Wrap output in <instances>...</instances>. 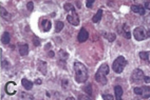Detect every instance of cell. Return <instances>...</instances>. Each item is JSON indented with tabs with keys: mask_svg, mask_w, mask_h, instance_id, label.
Instances as JSON below:
<instances>
[{
	"mask_svg": "<svg viewBox=\"0 0 150 100\" xmlns=\"http://www.w3.org/2000/svg\"><path fill=\"white\" fill-rule=\"evenodd\" d=\"M74 73H75V79L76 81L79 83H84L87 81L88 79V71H87V68L81 62H74Z\"/></svg>",
	"mask_w": 150,
	"mask_h": 100,
	"instance_id": "1",
	"label": "cell"
},
{
	"mask_svg": "<svg viewBox=\"0 0 150 100\" xmlns=\"http://www.w3.org/2000/svg\"><path fill=\"white\" fill-rule=\"evenodd\" d=\"M109 74V65L107 63L101 64L98 68V71L95 74V80L98 83L103 86L107 84V75Z\"/></svg>",
	"mask_w": 150,
	"mask_h": 100,
	"instance_id": "2",
	"label": "cell"
},
{
	"mask_svg": "<svg viewBox=\"0 0 150 100\" xmlns=\"http://www.w3.org/2000/svg\"><path fill=\"white\" fill-rule=\"evenodd\" d=\"M126 65H127V60H126L123 56H118L117 58L113 61L112 68L115 73L121 74L122 72L124 71V68Z\"/></svg>",
	"mask_w": 150,
	"mask_h": 100,
	"instance_id": "3",
	"label": "cell"
},
{
	"mask_svg": "<svg viewBox=\"0 0 150 100\" xmlns=\"http://www.w3.org/2000/svg\"><path fill=\"white\" fill-rule=\"evenodd\" d=\"M133 36H134V38H135L138 41H142V40L147 38V31L143 27H136V29H134V31H133Z\"/></svg>",
	"mask_w": 150,
	"mask_h": 100,
	"instance_id": "4",
	"label": "cell"
},
{
	"mask_svg": "<svg viewBox=\"0 0 150 100\" xmlns=\"http://www.w3.org/2000/svg\"><path fill=\"white\" fill-rule=\"evenodd\" d=\"M133 92L136 95H140L143 98H149L150 97V86H138L134 88Z\"/></svg>",
	"mask_w": 150,
	"mask_h": 100,
	"instance_id": "5",
	"label": "cell"
},
{
	"mask_svg": "<svg viewBox=\"0 0 150 100\" xmlns=\"http://www.w3.org/2000/svg\"><path fill=\"white\" fill-rule=\"evenodd\" d=\"M131 78H132L133 82L140 83L145 80V74H144V72L142 71V70H140V68H135V70L132 72Z\"/></svg>",
	"mask_w": 150,
	"mask_h": 100,
	"instance_id": "6",
	"label": "cell"
},
{
	"mask_svg": "<svg viewBox=\"0 0 150 100\" xmlns=\"http://www.w3.org/2000/svg\"><path fill=\"white\" fill-rule=\"evenodd\" d=\"M67 20L69 21L72 25H75V27L79 24V18H78V15L76 14L75 11L69 12V14H68V16H67Z\"/></svg>",
	"mask_w": 150,
	"mask_h": 100,
	"instance_id": "7",
	"label": "cell"
},
{
	"mask_svg": "<svg viewBox=\"0 0 150 100\" xmlns=\"http://www.w3.org/2000/svg\"><path fill=\"white\" fill-rule=\"evenodd\" d=\"M89 37V33L87 32L86 29H81L78 33V36H77V39L79 42H85L87 41V39Z\"/></svg>",
	"mask_w": 150,
	"mask_h": 100,
	"instance_id": "8",
	"label": "cell"
},
{
	"mask_svg": "<svg viewBox=\"0 0 150 100\" xmlns=\"http://www.w3.org/2000/svg\"><path fill=\"white\" fill-rule=\"evenodd\" d=\"M15 88H16V83L13 81L6 83V92L8 95H14L15 94Z\"/></svg>",
	"mask_w": 150,
	"mask_h": 100,
	"instance_id": "9",
	"label": "cell"
},
{
	"mask_svg": "<svg viewBox=\"0 0 150 100\" xmlns=\"http://www.w3.org/2000/svg\"><path fill=\"white\" fill-rule=\"evenodd\" d=\"M51 21L48 20V19H43L41 21V29H42L43 32H49L50 29H51Z\"/></svg>",
	"mask_w": 150,
	"mask_h": 100,
	"instance_id": "10",
	"label": "cell"
},
{
	"mask_svg": "<svg viewBox=\"0 0 150 100\" xmlns=\"http://www.w3.org/2000/svg\"><path fill=\"white\" fill-rule=\"evenodd\" d=\"M131 11L134 12V13H136V14H139V15H144L145 14L144 6L139 5V4H135V5L131 6Z\"/></svg>",
	"mask_w": 150,
	"mask_h": 100,
	"instance_id": "11",
	"label": "cell"
},
{
	"mask_svg": "<svg viewBox=\"0 0 150 100\" xmlns=\"http://www.w3.org/2000/svg\"><path fill=\"white\" fill-rule=\"evenodd\" d=\"M21 83H22V86L24 88H26V91H30V90H32V88H33V82H31L30 80L26 79V78H23V79L21 80Z\"/></svg>",
	"mask_w": 150,
	"mask_h": 100,
	"instance_id": "12",
	"label": "cell"
},
{
	"mask_svg": "<svg viewBox=\"0 0 150 100\" xmlns=\"http://www.w3.org/2000/svg\"><path fill=\"white\" fill-rule=\"evenodd\" d=\"M19 54L21 56H26L29 54V45L28 44H22L19 47Z\"/></svg>",
	"mask_w": 150,
	"mask_h": 100,
	"instance_id": "13",
	"label": "cell"
},
{
	"mask_svg": "<svg viewBox=\"0 0 150 100\" xmlns=\"http://www.w3.org/2000/svg\"><path fill=\"white\" fill-rule=\"evenodd\" d=\"M114 92H115V98L116 100H121L122 99V96H123V88H121L119 86H116L114 88Z\"/></svg>",
	"mask_w": 150,
	"mask_h": 100,
	"instance_id": "14",
	"label": "cell"
},
{
	"mask_svg": "<svg viewBox=\"0 0 150 100\" xmlns=\"http://www.w3.org/2000/svg\"><path fill=\"white\" fill-rule=\"evenodd\" d=\"M140 58L142 60L150 63V52H141L140 53Z\"/></svg>",
	"mask_w": 150,
	"mask_h": 100,
	"instance_id": "15",
	"label": "cell"
},
{
	"mask_svg": "<svg viewBox=\"0 0 150 100\" xmlns=\"http://www.w3.org/2000/svg\"><path fill=\"white\" fill-rule=\"evenodd\" d=\"M101 16H103V10H98L97 13H96V14L93 16L92 21L94 22V23H96V22H98V21L101 19Z\"/></svg>",
	"mask_w": 150,
	"mask_h": 100,
	"instance_id": "16",
	"label": "cell"
},
{
	"mask_svg": "<svg viewBox=\"0 0 150 100\" xmlns=\"http://www.w3.org/2000/svg\"><path fill=\"white\" fill-rule=\"evenodd\" d=\"M10 40H11V37H10V34L8 32L3 33L2 34V37H1V42L4 44H8L10 43Z\"/></svg>",
	"mask_w": 150,
	"mask_h": 100,
	"instance_id": "17",
	"label": "cell"
},
{
	"mask_svg": "<svg viewBox=\"0 0 150 100\" xmlns=\"http://www.w3.org/2000/svg\"><path fill=\"white\" fill-rule=\"evenodd\" d=\"M38 64H39L38 70L41 71V72H42V74L46 75V74H47V63H46V62H43V61H39V62H38Z\"/></svg>",
	"mask_w": 150,
	"mask_h": 100,
	"instance_id": "18",
	"label": "cell"
},
{
	"mask_svg": "<svg viewBox=\"0 0 150 100\" xmlns=\"http://www.w3.org/2000/svg\"><path fill=\"white\" fill-rule=\"evenodd\" d=\"M123 35H124L125 38H127V39L131 38V33L129 32V27H128V25H126V24H124V33H123Z\"/></svg>",
	"mask_w": 150,
	"mask_h": 100,
	"instance_id": "19",
	"label": "cell"
},
{
	"mask_svg": "<svg viewBox=\"0 0 150 100\" xmlns=\"http://www.w3.org/2000/svg\"><path fill=\"white\" fill-rule=\"evenodd\" d=\"M63 29H64V22L56 21V24H55V31H56V33H59Z\"/></svg>",
	"mask_w": 150,
	"mask_h": 100,
	"instance_id": "20",
	"label": "cell"
},
{
	"mask_svg": "<svg viewBox=\"0 0 150 100\" xmlns=\"http://www.w3.org/2000/svg\"><path fill=\"white\" fill-rule=\"evenodd\" d=\"M105 38L106 39H108L110 42H113L114 40H115V38H116V35L115 34H113V33H109V34H105Z\"/></svg>",
	"mask_w": 150,
	"mask_h": 100,
	"instance_id": "21",
	"label": "cell"
},
{
	"mask_svg": "<svg viewBox=\"0 0 150 100\" xmlns=\"http://www.w3.org/2000/svg\"><path fill=\"white\" fill-rule=\"evenodd\" d=\"M64 8L67 12H72V11H75V8L73 6V4H71V3H66V4L64 5Z\"/></svg>",
	"mask_w": 150,
	"mask_h": 100,
	"instance_id": "22",
	"label": "cell"
},
{
	"mask_svg": "<svg viewBox=\"0 0 150 100\" xmlns=\"http://www.w3.org/2000/svg\"><path fill=\"white\" fill-rule=\"evenodd\" d=\"M84 91L86 92L89 96H91V95H92V88H91V84H87V86L84 88Z\"/></svg>",
	"mask_w": 150,
	"mask_h": 100,
	"instance_id": "23",
	"label": "cell"
},
{
	"mask_svg": "<svg viewBox=\"0 0 150 100\" xmlns=\"http://www.w3.org/2000/svg\"><path fill=\"white\" fill-rule=\"evenodd\" d=\"M59 56H60L61 60H67V58H68V54H67L64 50H60L59 51Z\"/></svg>",
	"mask_w": 150,
	"mask_h": 100,
	"instance_id": "24",
	"label": "cell"
},
{
	"mask_svg": "<svg viewBox=\"0 0 150 100\" xmlns=\"http://www.w3.org/2000/svg\"><path fill=\"white\" fill-rule=\"evenodd\" d=\"M33 43H34L35 47H39V45H40V40L38 39V37L33 36Z\"/></svg>",
	"mask_w": 150,
	"mask_h": 100,
	"instance_id": "25",
	"label": "cell"
},
{
	"mask_svg": "<svg viewBox=\"0 0 150 100\" xmlns=\"http://www.w3.org/2000/svg\"><path fill=\"white\" fill-rule=\"evenodd\" d=\"M95 0H86V5L87 8H91L93 5V3H94Z\"/></svg>",
	"mask_w": 150,
	"mask_h": 100,
	"instance_id": "26",
	"label": "cell"
},
{
	"mask_svg": "<svg viewBox=\"0 0 150 100\" xmlns=\"http://www.w3.org/2000/svg\"><path fill=\"white\" fill-rule=\"evenodd\" d=\"M103 99H110V100H113L114 97L111 96V95H103Z\"/></svg>",
	"mask_w": 150,
	"mask_h": 100,
	"instance_id": "27",
	"label": "cell"
},
{
	"mask_svg": "<svg viewBox=\"0 0 150 100\" xmlns=\"http://www.w3.org/2000/svg\"><path fill=\"white\" fill-rule=\"evenodd\" d=\"M26 8H28V10H29V11H32V10L34 9V4H33V2H29V3H28Z\"/></svg>",
	"mask_w": 150,
	"mask_h": 100,
	"instance_id": "28",
	"label": "cell"
},
{
	"mask_svg": "<svg viewBox=\"0 0 150 100\" xmlns=\"http://www.w3.org/2000/svg\"><path fill=\"white\" fill-rule=\"evenodd\" d=\"M145 9H147L150 11V1H146L145 2Z\"/></svg>",
	"mask_w": 150,
	"mask_h": 100,
	"instance_id": "29",
	"label": "cell"
},
{
	"mask_svg": "<svg viewBox=\"0 0 150 100\" xmlns=\"http://www.w3.org/2000/svg\"><path fill=\"white\" fill-rule=\"evenodd\" d=\"M144 82H145V83H149V82H150V77L145 76V80H144Z\"/></svg>",
	"mask_w": 150,
	"mask_h": 100,
	"instance_id": "30",
	"label": "cell"
},
{
	"mask_svg": "<svg viewBox=\"0 0 150 100\" xmlns=\"http://www.w3.org/2000/svg\"><path fill=\"white\" fill-rule=\"evenodd\" d=\"M35 82L38 83V84H41V82H42V81H41V79H37L36 81H35Z\"/></svg>",
	"mask_w": 150,
	"mask_h": 100,
	"instance_id": "31",
	"label": "cell"
},
{
	"mask_svg": "<svg viewBox=\"0 0 150 100\" xmlns=\"http://www.w3.org/2000/svg\"><path fill=\"white\" fill-rule=\"evenodd\" d=\"M147 37H149L150 38V29H148L147 31Z\"/></svg>",
	"mask_w": 150,
	"mask_h": 100,
	"instance_id": "32",
	"label": "cell"
},
{
	"mask_svg": "<svg viewBox=\"0 0 150 100\" xmlns=\"http://www.w3.org/2000/svg\"><path fill=\"white\" fill-rule=\"evenodd\" d=\"M54 56V53L53 52H50V57H53Z\"/></svg>",
	"mask_w": 150,
	"mask_h": 100,
	"instance_id": "33",
	"label": "cell"
},
{
	"mask_svg": "<svg viewBox=\"0 0 150 100\" xmlns=\"http://www.w3.org/2000/svg\"><path fill=\"white\" fill-rule=\"evenodd\" d=\"M135 1H140V0H135Z\"/></svg>",
	"mask_w": 150,
	"mask_h": 100,
	"instance_id": "34",
	"label": "cell"
}]
</instances>
